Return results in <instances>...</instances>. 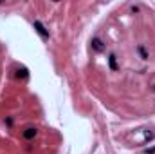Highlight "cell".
<instances>
[{
	"mask_svg": "<svg viewBox=\"0 0 155 154\" xmlns=\"http://www.w3.org/2000/svg\"><path fill=\"white\" fill-rule=\"evenodd\" d=\"M22 134H24V138H25V140H33V138L36 136V129H35V127H27Z\"/></svg>",
	"mask_w": 155,
	"mask_h": 154,
	"instance_id": "cell-2",
	"label": "cell"
},
{
	"mask_svg": "<svg viewBox=\"0 0 155 154\" xmlns=\"http://www.w3.org/2000/svg\"><path fill=\"white\" fill-rule=\"evenodd\" d=\"M137 53L141 54V58H143V60H148V56H150V54H148V51H146L143 45H137Z\"/></svg>",
	"mask_w": 155,
	"mask_h": 154,
	"instance_id": "cell-5",
	"label": "cell"
},
{
	"mask_svg": "<svg viewBox=\"0 0 155 154\" xmlns=\"http://www.w3.org/2000/svg\"><path fill=\"white\" fill-rule=\"evenodd\" d=\"M103 47H105V45H103V42H101L99 38L92 40V49H94V51H97V53H99V51H103Z\"/></svg>",
	"mask_w": 155,
	"mask_h": 154,
	"instance_id": "cell-3",
	"label": "cell"
},
{
	"mask_svg": "<svg viewBox=\"0 0 155 154\" xmlns=\"http://www.w3.org/2000/svg\"><path fill=\"white\" fill-rule=\"evenodd\" d=\"M33 26H35L36 33H38V35H40V37H41L43 40H47V38H49V31H47V29L43 27V24H41L40 20H35V24H33Z\"/></svg>",
	"mask_w": 155,
	"mask_h": 154,
	"instance_id": "cell-1",
	"label": "cell"
},
{
	"mask_svg": "<svg viewBox=\"0 0 155 154\" xmlns=\"http://www.w3.org/2000/svg\"><path fill=\"white\" fill-rule=\"evenodd\" d=\"M144 152H146V154H155V147H152V149H146Z\"/></svg>",
	"mask_w": 155,
	"mask_h": 154,
	"instance_id": "cell-6",
	"label": "cell"
},
{
	"mask_svg": "<svg viewBox=\"0 0 155 154\" xmlns=\"http://www.w3.org/2000/svg\"><path fill=\"white\" fill-rule=\"evenodd\" d=\"M108 65H110V69H112V71H117V69H119V67H117V62H116V56H114V54H110V56H108Z\"/></svg>",
	"mask_w": 155,
	"mask_h": 154,
	"instance_id": "cell-4",
	"label": "cell"
}]
</instances>
